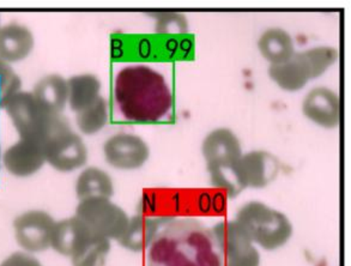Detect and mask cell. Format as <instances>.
<instances>
[{
	"instance_id": "cell-1",
	"label": "cell",
	"mask_w": 351,
	"mask_h": 266,
	"mask_svg": "<svg viewBox=\"0 0 351 266\" xmlns=\"http://www.w3.org/2000/svg\"><path fill=\"white\" fill-rule=\"evenodd\" d=\"M145 252L147 266H224L213 229L192 217L163 224Z\"/></svg>"
},
{
	"instance_id": "cell-2",
	"label": "cell",
	"mask_w": 351,
	"mask_h": 266,
	"mask_svg": "<svg viewBox=\"0 0 351 266\" xmlns=\"http://www.w3.org/2000/svg\"><path fill=\"white\" fill-rule=\"evenodd\" d=\"M114 101L123 119L154 124L169 114L174 96L163 73L145 64H132L115 76Z\"/></svg>"
},
{
	"instance_id": "cell-3",
	"label": "cell",
	"mask_w": 351,
	"mask_h": 266,
	"mask_svg": "<svg viewBox=\"0 0 351 266\" xmlns=\"http://www.w3.org/2000/svg\"><path fill=\"white\" fill-rule=\"evenodd\" d=\"M234 219L256 247L267 252L285 247L294 235V224L289 217L259 200H251L240 206Z\"/></svg>"
},
{
	"instance_id": "cell-4",
	"label": "cell",
	"mask_w": 351,
	"mask_h": 266,
	"mask_svg": "<svg viewBox=\"0 0 351 266\" xmlns=\"http://www.w3.org/2000/svg\"><path fill=\"white\" fill-rule=\"evenodd\" d=\"M200 152L211 184L226 191L232 198L240 195L241 192L237 187L234 169L243 154V149L237 133L228 128L211 130L203 139Z\"/></svg>"
},
{
	"instance_id": "cell-5",
	"label": "cell",
	"mask_w": 351,
	"mask_h": 266,
	"mask_svg": "<svg viewBox=\"0 0 351 266\" xmlns=\"http://www.w3.org/2000/svg\"><path fill=\"white\" fill-rule=\"evenodd\" d=\"M46 165L64 174L81 171L89 158V150L82 134L75 132L64 115H58L43 141Z\"/></svg>"
},
{
	"instance_id": "cell-6",
	"label": "cell",
	"mask_w": 351,
	"mask_h": 266,
	"mask_svg": "<svg viewBox=\"0 0 351 266\" xmlns=\"http://www.w3.org/2000/svg\"><path fill=\"white\" fill-rule=\"evenodd\" d=\"M19 138L43 144L58 115L51 114L38 104L32 91L16 93L4 106ZM62 115V114H60Z\"/></svg>"
},
{
	"instance_id": "cell-7",
	"label": "cell",
	"mask_w": 351,
	"mask_h": 266,
	"mask_svg": "<svg viewBox=\"0 0 351 266\" xmlns=\"http://www.w3.org/2000/svg\"><path fill=\"white\" fill-rule=\"evenodd\" d=\"M75 216L82 219L96 237L115 243L123 235L131 217L110 198L78 200Z\"/></svg>"
},
{
	"instance_id": "cell-8",
	"label": "cell",
	"mask_w": 351,
	"mask_h": 266,
	"mask_svg": "<svg viewBox=\"0 0 351 266\" xmlns=\"http://www.w3.org/2000/svg\"><path fill=\"white\" fill-rule=\"evenodd\" d=\"M211 229L219 241L224 266H261L259 248L235 219L221 221Z\"/></svg>"
},
{
	"instance_id": "cell-9",
	"label": "cell",
	"mask_w": 351,
	"mask_h": 266,
	"mask_svg": "<svg viewBox=\"0 0 351 266\" xmlns=\"http://www.w3.org/2000/svg\"><path fill=\"white\" fill-rule=\"evenodd\" d=\"M56 219L41 209H30L16 216L12 222L14 240L24 252H45L51 248Z\"/></svg>"
},
{
	"instance_id": "cell-10",
	"label": "cell",
	"mask_w": 351,
	"mask_h": 266,
	"mask_svg": "<svg viewBox=\"0 0 351 266\" xmlns=\"http://www.w3.org/2000/svg\"><path fill=\"white\" fill-rule=\"evenodd\" d=\"M280 168L278 157L258 149L242 154L234 169V176L240 192L247 189L263 190L278 178Z\"/></svg>"
},
{
	"instance_id": "cell-11",
	"label": "cell",
	"mask_w": 351,
	"mask_h": 266,
	"mask_svg": "<svg viewBox=\"0 0 351 266\" xmlns=\"http://www.w3.org/2000/svg\"><path fill=\"white\" fill-rule=\"evenodd\" d=\"M102 154L108 166L120 171H133L147 165L152 149L144 138L134 133L120 132L106 139Z\"/></svg>"
},
{
	"instance_id": "cell-12",
	"label": "cell",
	"mask_w": 351,
	"mask_h": 266,
	"mask_svg": "<svg viewBox=\"0 0 351 266\" xmlns=\"http://www.w3.org/2000/svg\"><path fill=\"white\" fill-rule=\"evenodd\" d=\"M301 110L306 119L322 129L335 130L341 124V99L337 91L328 86L309 90L302 101Z\"/></svg>"
},
{
	"instance_id": "cell-13",
	"label": "cell",
	"mask_w": 351,
	"mask_h": 266,
	"mask_svg": "<svg viewBox=\"0 0 351 266\" xmlns=\"http://www.w3.org/2000/svg\"><path fill=\"white\" fill-rule=\"evenodd\" d=\"M1 162L10 176L27 179L38 174L46 165L43 145L35 141L19 138L1 154Z\"/></svg>"
},
{
	"instance_id": "cell-14",
	"label": "cell",
	"mask_w": 351,
	"mask_h": 266,
	"mask_svg": "<svg viewBox=\"0 0 351 266\" xmlns=\"http://www.w3.org/2000/svg\"><path fill=\"white\" fill-rule=\"evenodd\" d=\"M95 237L84 222L73 215L71 217L56 222L51 248L58 254L71 261L86 250Z\"/></svg>"
},
{
	"instance_id": "cell-15",
	"label": "cell",
	"mask_w": 351,
	"mask_h": 266,
	"mask_svg": "<svg viewBox=\"0 0 351 266\" xmlns=\"http://www.w3.org/2000/svg\"><path fill=\"white\" fill-rule=\"evenodd\" d=\"M34 48L35 36L25 24L11 22L0 27V60L10 65L23 62Z\"/></svg>"
},
{
	"instance_id": "cell-16",
	"label": "cell",
	"mask_w": 351,
	"mask_h": 266,
	"mask_svg": "<svg viewBox=\"0 0 351 266\" xmlns=\"http://www.w3.org/2000/svg\"><path fill=\"white\" fill-rule=\"evenodd\" d=\"M267 75L276 86L287 93L302 90L313 80L311 67L301 51L295 53L287 62L270 65Z\"/></svg>"
},
{
	"instance_id": "cell-17",
	"label": "cell",
	"mask_w": 351,
	"mask_h": 266,
	"mask_svg": "<svg viewBox=\"0 0 351 266\" xmlns=\"http://www.w3.org/2000/svg\"><path fill=\"white\" fill-rule=\"evenodd\" d=\"M115 185L108 171L101 167L89 166L81 169L75 182V193L78 200L114 197Z\"/></svg>"
},
{
	"instance_id": "cell-18",
	"label": "cell",
	"mask_w": 351,
	"mask_h": 266,
	"mask_svg": "<svg viewBox=\"0 0 351 266\" xmlns=\"http://www.w3.org/2000/svg\"><path fill=\"white\" fill-rule=\"evenodd\" d=\"M160 221L145 215L130 217L128 227L117 243L130 252H145L160 230Z\"/></svg>"
},
{
	"instance_id": "cell-19",
	"label": "cell",
	"mask_w": 351,
	"mask_h": 266,
	"mask_svg": "<svg viewBox=\"0 0 351 266\" xmlns=\"http://www.w3.org/2000/svg\"><path fill=\"white\" fill-rule=\"evenodd\" d=\"M256 48L270 65L287 62L296 53L294 38L289 32L280 27L264 30L258 38Z\"/></svg>"
},
{
	"instance_id": "cell-20",
	"label": "cell",
	"mask_w": 351,
	"mask_h": 266,
	"mask_svg": "<svg viewBox=\"0 0 351 266\" xmlns=\"http://www.w3.org/2000/svg\"><path fill=\"white\" fill-rule=\"evenodd\" d=\"M33 95L48 113L62 114L67 106V81L58 73L43 77L34 86Z\"/></svg>"
},
{
	"instance_id": "cell-21",
	"label": "cell",
	"mask_w": 351,
	"mask_h": 266,
	"mask_svg": "<svg viewBox=\"0 0 351 266\" xmlns=\"http://www.w3.org/2000/svg\"><path fill=\"white\" fill-rule=\"evenodd\" d=\"M67 81V106L78 113L94 104L101 95L102 83L94 73H81Z\"/></svg>"
},
{
	"instance_id": "cell-22",
	"label": "cell",
	"mask_w": 351,
	"mask_h": 266,
	"mask_svg": "<svg viewBox=\"0 0 351 266\" xmlns=\"http://www.w3.org/2000/svg\"><path fill=\"white\" fill-rule=\"evenodd\" d=\"M110 120V106L104 96L76 113L77 129L84 136H95L105 129Z\"/></svg>"
},
{
	"instance_id": "cell-23",
	"label": "cell",
	"mask_w": 351,
	"mask_h": 266,
	"mask_svg": "<svg viewBox=\"0 0 351 266\" xmlns=\"http://www.w3.org/2000/svg\"><path fill=\"white\" fill-rule=\"evenodd\" d=\"M301 52L308 62L313 80L323 76L328 69H331L338 62L339 58L337 48L333 46H315Z\"/></svg>"
},
{
	"instance_id": "cell-24",
	"label": "cell",
	"mask_w": 351,
	"mask_h": 266,
	"mask_svg": "<svg viewBox=\"0 0 351 266\" xmlns=\"http://www.w3.org/2000/svg\"><path fill=\"white\" fill-rule=\"evenodd\" d=\"M110 248L112 241L95 237L86 250L71 259L72 266H102L110 254Z\"/></svg>"
},
{
	"instance_id": "cell-25",
	"label": "cell",
	"mask_w": 351,
	"mask_h": 266,
	"mask_svg": "<svg viewBox=\"0 0 351 266\" xmlns=\"http://www.w3.org/2000/svg\"><path fill=\"white\" fill-rule=\"evenodd\" d=\"M22 90V80L8 62L0 60V108H4L6 102L12 96Z\"/></svg>"
},
{
	"instance_id": "cell-26",
	"label": "cell",
	"mask_w": 351,
	"mask_h": 266,
	"mask_svg": "<svg viewBox=\"0 0 351 266\" xmlns=\"http://www.w3.org/2000/svg\"><path fill=\"white\" fill-rule=\"evenodd\" d=\"M156 33L185 34L190 29L189 19L181 12H161L155 14Z\"/></svg>"
},
{
	"instance_id": "cell-27",
	"label": "cell",
	"mask_w": 351,
	"mask_h": 266,
	"mask_svg": "<svg viewBox=\"0 0 351 266\" xmlns=\"http://www.w3.org/2000/svg\"><path fill=\"white\" fill-rule=\"evenodd\" d=\"M0 266H43V264L35 257V254L17 251L4 258Z\"/></svg>"
},
{
	"instance_id": "cell-28",
	"label": "cell",
	"mask_w": 351,
	"mask_h": 266,
	"mask_svg": "<svg viewBox=\"0 0 351 266\" xmlns=\"http://www.w3.org/2000/svg\"><path fill=\"white\" fill-rule=\"evenodd\" d=\"M0 27H1V24H0Z\"/></svg>"
}]
</instances>
